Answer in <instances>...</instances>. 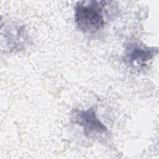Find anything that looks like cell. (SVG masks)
I'll list each match as a JSON object with an SVG mask.
<instances>
[{
  "mask_svg": "<svg viewBox=\"0 0 159 159\" xmlns=\"http://www.w3.org/2000/svg\"><path fill=\"white\" fill-rule=\"evenodd\" d=\"M102 1L79 2L75 7V19L78 28L84 33H94L104 24Z\"/></svg>",
  "mask_w": 159,
  "mask_h": 159,
  "instance_id": "6da1fadb",
  "label": "cell"
},
{
  "mask_svg": "<svg viewBox=\"0 0 159 159\" xmlns=\"http://www.w3.org/2000/svg\"><path fill=\"white\" fill-rule=\"evenodd\" d=\"M72 115L75 123L83 127L85 134H102L107 131L106 127L98 119L93 108H89L86 111L76 109L73 111Z\"/></svg>",
  "mask_w": 159,
  "mask_h": 159,
  "instance_id": "7a4b0ae2",
  "label": "cell"
},
{
  "mask_svg": "<svg viewBox=\"0 0 159 159\" xmlns=\"http://www.w3.org/2000/svg\"><path fill=\"white\" fill-rule=\"evenodd\" d=\"M157 50L137 43H130L127 45L125 50L124 59L129 63H144L151 59L157 53Z\"/></svg>",
  "mask_w": 159,
  "mask_h": 159,
  "instance_id": "3957f363",
  "label": "cell"
}]
</instances>
